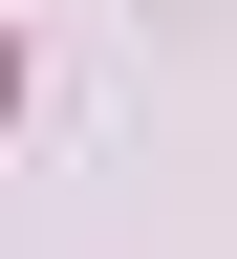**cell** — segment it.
I'll use <instances>...</instances> for the list:
<instances>
[{"mask_svg": "<svg viewBox=\"0 0 237 259\" xmlns=\"http://www.w3.org/2000/svg\"><path fill=\"white\" fill-rule=\"evenodd\" d=\"M0 87H22V65H0Z\"/></svg>", "mask_w": 237, "mask_h": 259, "instance_id": "obj_1", "label": "cell"}]
</instances>
